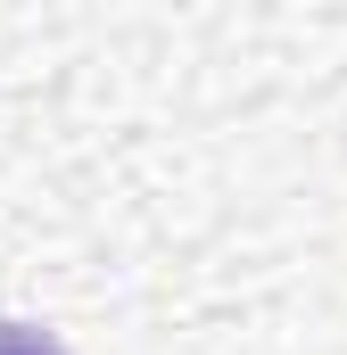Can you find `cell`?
Listing matches in <instances>:
<instances>
[{
    "label": "cell",
    "instance_id": "cell-1",
    "mask_svg": "<svg viewBox=\"0 0 347 355\" xmlns=\"http://www.w3.org/2000/svg\"><path fill=\"white\" fill-rule=\"evenodd\" d=\"M0 355H67L50 331H33V322H0Z\"/></svg>",
    "mask_w": 347,
    "mask_h": 355
}]
</instances>
